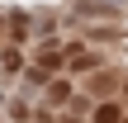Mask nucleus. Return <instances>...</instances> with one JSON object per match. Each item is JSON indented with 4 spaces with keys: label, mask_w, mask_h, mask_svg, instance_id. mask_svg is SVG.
I'll return each mask as SVG.
<instances>
[{
    "label": "nucleus",
    "mask_w": 128,
    "mask_h": 123,
    "mask_svg": "<svg viewBox=\"0 0 128 123\" xmlns=\"http://www.w3.org/2000/svg\"><path fill=\"white\" fill-rule=\"evenodd\" d=\"M100 123H119V109H114V104H104V109H100Z\"/></svg>",
    "instance_id": "nucleus-1"
}]
</instances>
